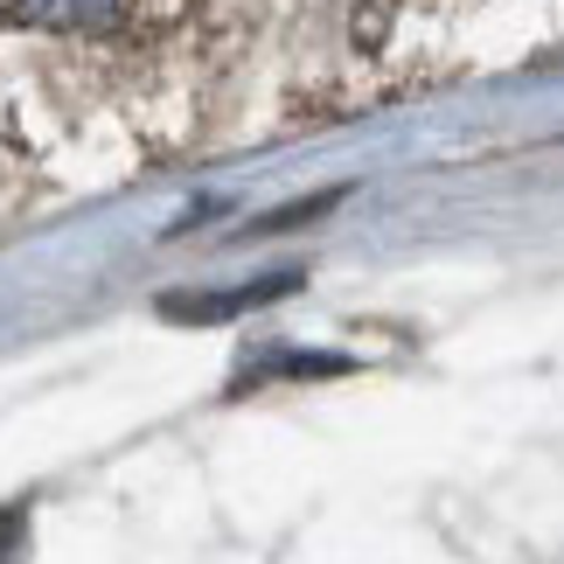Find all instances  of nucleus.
<instances>
[{
  "label": "nucleus",
  "instance_id": "1",
  "mask_svg": "<svg viewBox=\"0 0 564 564\" xmlns=\"http://www.w3.org/2000/svg\"><path fill=\"white\" fill-rule=\"evenodd\" d=\"M300 279L293 272H279V279H258V286H230V293H203V300H161V314H175V321H224V314H237V307H258V300H279V293H293Z\"/></svg>",
  "mask_w": 564,
  "mask_h": 564
},
{
  "label": "nucleus",
  "instance_id": "2",
  "mask_svg": "<svg viewBox=\"0 0 564 564\" xmlns=\"http://www.w3.org/2000/svg\"><path fill=\"white\" fill-rule=\"evenodd\" d=\"M29 21H50V29H98L112 14V0H14Z\"/></svg>",
  "mask_w": 564,
  "mask_h": 564
},
{
  "label": "nucleus",
  "instance_id": "3",
  "mask_svg": "<svg viewBox=\"0 0 564 564\" xmlns=\"http://www.w3.org/2000/svg\"><path fill=\"white\" fill-rule=\"evenodd\" d=\"M21 551H29V516L0 509V564H21Z\"/></svg>",
  "mask_w": 564,
  "mask_h": 564
}]
</instances>
